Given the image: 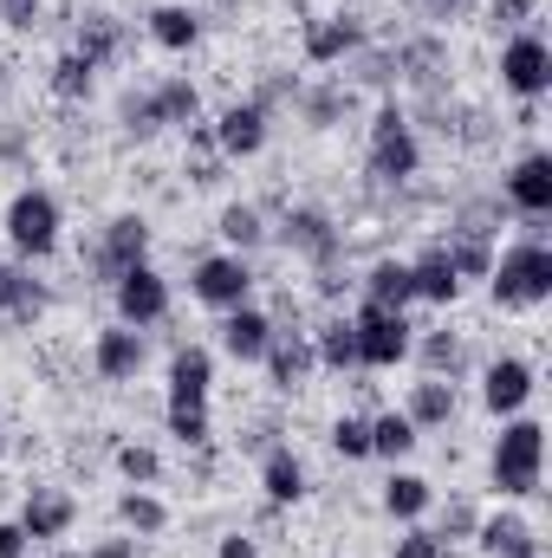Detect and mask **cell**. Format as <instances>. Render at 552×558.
Returning <instances> with one entry per match:
<instances>
[{
  "label": "cell",
  "mask_w": 552,
  "mask_h": 558,
  "mask_svg": "<svg viewBox=\"0 0 552 558\" xmlns=\"http://www.w3.org/2000/svg\"><path fill=\"white\" fill-rule=\"evenodd\" d=\"M208 390H215V357L208 351H176L169 357V435L182 448L208 441Z\"/></svg>",
  "instance_id": "cell-1"
},
{
  "label": "cell",
  "mask_w": 552,
  "mask_h": 558,
  "mask_svg": "<svg viewBox=\"0 0 552 558\" xmlns=\"http://www.w3.org/2000/svg\"><path fill=\"white\" fill-rule=\"evenodd\" d=\"M494 305H507V312H527V305H547L552 299V247L547 241H514L501 260H494Z\"/></svg>",
  "instance_id": "cell-2"
},
{
  "label": "cell",
  "mask_w": 552,
  "mask_h": 558,
  "mask_svg": "<svg viewBox=\"0 0 552 558\" xmlns=\"http://www.w3.org/2000/svg\"><path fill=\"white\" fill-rule=\"evenodd\" d=\"M540 468H547V428L533 416H514L494 441V487L507 500H527L540 494Z\"/></svg>",
  "instance_id": "cell-3"
},
{
  "label": "cell",
  "mask_w": 552,
  "mask_h": 558,
  "mask_svg": "<svg viewBox=\"0 0 552 558\" xmlns=\"http://www.w3.org/2000/svg\"><path fill=\"white\" fill-rule=\"evenodd\" d=\"M7 241H13V254L46 260V254L59 247V202H52L46 189H20V195L7 202Z\"/></svg>",
  "instance_id": "cell-4"
},
{
  "label": "cell",
  "mask_w": 552,
  "mask_h": 558,
  "mask_svg": "<svg viewBox=\"0 0 552 558\" xmlns=\"http://www.w3.org/2000/svg\"><path fill=\"white\" fill-rule=\"evenodd\" d=\"M351 331H358V364L364 371H391V364L410 357V318L391 312V305H371L364 299V312L351 318Z\"/></svg>",
  "instance_id": "cell-5"
},
{
  "label": "cell",
  "mask_w": 552,
  "mask_h": 558,
  "mask_svg": "<svg viewBox=\"0 0 552 558\" xmlns=\"http://www.w3.org/2000/svg\"><path fill=\"white\" fill-rule=\"evenodd\" d=\"M416 169H422V149H416L410 118L397 105H384L377 124H371V175L377 182H410Z\"/></svg>",
  "instance_id": "cell-6"
},
{
  "label": "cell",
  "mask_w": 552,
  "mask_h": 558,
  "mask_svg": "<svg viewBox=\"0 0 552 558\" xmlns=\"http://www.w3.org/2000/svg\"><path fill=\"white\" fill-rule=\"evenodd\" d=\"M501 85H507L514 98H527V105L552 85V46L540 33H514V39L501 46Z\"/></svg>",
  "instance_id": "cell-7"
},
{
  "label": "cell",
  "mask_w": 552,
  "mask_h": 558,
  "mask_svg": "<svg viewBox=\"0 0 552 558\" xmlns=\"http://www.w3.org/2000/svg\"><path fill=\"white\" fill-rule=\"evenodd\" d=\"M111 292H118V325H156L163 312H169V286H163V274L149 267V260H137V267H124V274L111 279Z\"/></svg>",
  "instance_id": "cell-8"
},
{
  "label": "cell",
  "mask_w": 552,
  "mask_h": 558,
  "mask_svg": "<svg viewBox=\"0 0 552 558\" xmlns=\"http://www.w3.org/2000/svg\"><path fill=\"white\" fill-rule=\"evenodd\" d=\"M195 299L202 305H215V312H235V305H248V292H254V267L241 260V254H208L202 267H195Z\"/></svg>",
  "instance_id": "cell-9"
},
{
  "label": "cell",
  "mask_w": 552,
  "mask_h": 558,
  "mask_svg": "<svg viewBox=\"0 0 552 558\" xmlns=\"http://www.w3.org/2000/svg\"><path fill=\"white\" fill-rule=\"evenodd\" d=\"M527 397H533V364H527V357H494L488 377H481V403H488L494 416H520Z\"/></svg>",
  "instance_id": "cell-10"
},
{
  "label": "cell",
  "mask_w": 552,
  "mask_h": 558,
  "mask_svg": "<svg viewBox=\"0 0 552 558\" xmlns=\"http://www.w3.org/2000/svg\"><path fill=\"white\" fill-rule=\"evenodd\" d=\"M208 131H215V149H221L228 162H248V156H261V143H267V111H261V105H228Z\"/></svg>",
  "instance_id": "cell-11"
},
{
  "label": "cell",
  "mask_w": 552,
  "mask_h": 558,
  "mask_svg": "<svg viewBox=\"0 0 552 558\" xmlns=\"http://www.w3.org/2000/svg\"><path fill=\"white\" fill-rule=\"evenodd\" d=\"M72 520H79L72 494H59V487H26V507H20V533H26V539H65Z\"/></svg>",
  "instance_id": "cell-12"
},
{
  "label": "cell",
  "mask_w": 552,
  "mask_h": 558,
  "mask_svg": "<svg viewBox=\"0 0 552 558\" xmlns=\"http://www.w3.org/2000/svg\"><path fill=\"white\" fill-rule=\"evenodd\" d=\"M267 344H274V318H267V312L235 305V312L221 318V351H228L235 364H261V357H267Z\"/></svg>",
  "instance_id": "cell-13"
},
{
  "label": "cell",
  "mask_w": 552,
  "mask_h": 558,
  "mask_svg": "<svg viewBox=\"0 0 552 558\" xmlns=\"http://www.w3.org/2000/svg\"><path fill=\"white\" fill-rule=\"evenodd\" d=\"M92 364H98V377H105V384L137 377V371H143V331H137V325H111V331H98Z\"/></svg>",
  "instance_id": "cell-14"
},
{
  "label": "cell",
  "mask_w": 552,
  "mask_h": 558,
  "mask_svg": "<svg viewBox=\"0 0 552 558\" xmlns=\"http://www.w3.org/2000/svg\"><path fill=\"white\" fill-rule=\"evenodd\" d=\"M358 46H364V33H358L351 13H325V20L305 26V59H312V65H338V59H351Z\"/></svg>",
  "instance_id": "cell-15"
},
{
  "label": "cell",
  "mask_w": 552,
  "mask_h": 558,
  "mask_svg": "<svg viewBox=\"0 0 552 558\" xmlns=\"http://www.w3.org/2000/svg\"><path fill=\"white\" fill-rule=\"evenodd\" d=\"M507 202L520 208V215H552V156H520L514 162V175H507Z\"/></svg>",
  "instance_id": "cell-16"
},
{
  "label": "cell",
  "mask_w": 552,
  "mask_h": 558,
  "mask_svg": "<svg viewBox=\"0 0 552 558\" xmlns=\"http://www.w3.org/2000/svg\"><path fill=\"white\" fill-rule=\"evenodd\" d=\"M286 247L325 267V260L338 254V228H332V215H319V208H292V215H286Z\"/></svg>",
  "instance_id": "cell-17"
},
{
  "label": "cell",
  "mask_w": 552,
  "mask_h": 558,
  "mask_svg": "<svg viewBox=\"0 0 552 558\" xmlns=\"http://www.w3.org/2000/svg\"><path fill=\"white\" fill-rule=\"evenodd\" d=\"M137 260H149V228H143L137 215H118L111 228H105V247H98V267L118 279L124 267H137Z\"/></svg>",
  "instance_id": "cell-18"
},
{
  "label": "cell",
  "mask_w": 552,
  "mask_h": 558,
  "mask_svg": "<svg viewBox=\"0 0 552 558\" xmlns=\"http://www.w3.org/2000/svg\"><path fill=\"white\" fill-rule=\"evenodd\" d=\"M261 364H267V377H274L279 390H299V384L312 377V364H319V357H312V344H305L299 331H274V344H267V357H261Z\"/></svg>",
  "instance_id": "cell-19"
},
{
  "label": "cell",
  "mask_w": 552,
  "mask_h": 558,
  "mask_svg": "<svg viewBox=\"0 0 552 558\" xmlns=\"http://www.w3.org/2000/svg\"><path fill=\"white\" fill-rule=\"evenodd\" d=\"M261 487H267L274 507H299V500H305V468H299L292 448H267V461H261Z\"/></svg>",
  "instance_id": "cell-20"
},
{
  "label": "cell",
  "mask_w": 552,
  "mask_h": 558,
  "mask_svg": "<svg viewBox=\"0 0 552 558\" xmlns=\"http://www.w3.org/2000/svg\"><path fill=\"white\" fill-rule=\"evenodd\" d=\"M410 292L416 299H429V305H455L461 299V279H455V267H448V254L435 247V254H422L410 267Z\"/></svg>",
  "instance_id": "cell-21"
},
{
  "label": "cell",
  "mask_w": 552,
  "mask_h": 558,
  "mask_svg": "<svg viewBox=\"0 0 552 558\" xmlns=\"http://www.w3.org/2000/svg\"><path fill=\"white\" fill-rule=\"evenodd\" d=\"M429 507H435V487H429L422 474L397 468V474L384 481V513H391V520H422Z\"/></svg>",
  "instance_id": "cell-22"
},
{
  "label": "cell",
  "mask_w": 552,
  "mask_h": 558,
  "mask_svg": "<svg viewBox=\"0 0 552 558\" xmlns=\"http://www.w3.org/2000/svg\"><path fill=\"white\" fill-rule=\"evenodd\" d=\"M143 105H149L156 131H163V124H195V118H202V92H195L189 78H169V85H156V98H143Z\"/></svg>",
  "instance_id": "cell-23"
},
{
  "label": "cell",
  "mask_w": 552,
  "mask_h": 558,
  "mask_svg": "<svg viewBox=\"0 0 552 558\" xmlns=\"http://www.w3.org/2000/svg\"><path fill=\"white\" fill-rule=\"evenodd\" d=\"M404 416H410L416 428H442V422L455 416V384H448V377H422L410 390V410H404Z\"/></svg>",
  "instance_id": "cell-24"
},
{
  "label": "cell",
  "mask_w": 552,
  "mask_h": 558,
  "mask_svg": "<svg viewBox=\"0 0 552 558\" xmlns=\"http://www.w3.org/2000/svg\"><path fill=\"white\" fill-rule=\"evenodd\" d=\"M442 254H448L455 279H488L494 274V247H488V234H475V228H455Z\"/></svg>",
  "instance_id": "cell-25"
},
{
  "label": "cell",
  "mask_w": 552,
  "mask_h": 558,
  "mask_svg": "<svg viewBox=\"0 0 552 558\" xmlns=\"http://www.w3.org/2000/svg\"><path fill=\"white\" fill-rule=\"evenodd\" d=\"M118 520H124L131 533H143V539H156V533L169 526V507H163L149 487H124V494H118Z\"/></svg>",
  "instance_id": "cell-26"
},
{
  "label": "cell",
  "mask_w": 552,
  "mask_h": 558,
  "mask_svg": "<svg viewBox=\"0 0 552 558\" xmlns=\"http://www.w3.org/2000/svg\"><path fill=\"white\" fill-rule=\"evenodd\" d=\"M149 39L169 46V52H189V46L202 39V20H195L189 7H156V13H149Z\"/></svg>",
  "instance_id": "cell-27"
},
{
  "label": "cell",
  "mask_w": 552,
  "mask_h": 558,
  "mask_svg": "<svg viewBox=\"0 0 552 558\" xmlns=\"http://www.w3.org/2000/svg\"><path fill=\"white\" fill-rule=\"evenodd\" d=\"M118 46H124L118 20H111V13H92V20L79 26V46H72V52H79V59H92V65H111V59H118Z\"/></svg>",
  "instance_id": "cell-28"
},
{
  "label": "cell",
  "mask_w": 552,
  "mask_h": 558,
  "mask_svg": "<svg viewBox=\"0 0 552 558\" xmlns=\"http://www.w3.org/2000/svg\"><path fill=\"white\" fill-rule=\"evenodd\" d=\"M364 299L371 305H391V312H404L416 292H410V267H397V260H377L371 279H364Z\"/></svg>",
  "instance_id": "cell-29"
},
{
  "label": "cell",
  "mask_w": 552,
  "mask_h": 558,
  "mask_svg": "<svg viewBox=\"0 0 552 558\" xmlns=\"http://www.w3.org/2000/svg\"><path fill=\"white\" fill-rule=\"evenodd\" d=\"M475 539H481V553H488V558H507L514 546H527V539H533V526H527L520 513H494V520H481V526H475Z\"/></svg>",
  "instance_id": "cell-30"
},
{
  "label": "cell",
  "mask_w": 552,
  "mask_h": 558,
  "mask_svg": "<svg viewBox=\"0 0 552 558\" xmlns=\"http://www.w3.org/2000/svg\"><path fill=\"white\" fill-rule=\"evenodd\" d=\"M312 357H319L325 371H351V364H358V331H351V318H332V325L319 331Z\"/></svg>",
  "instance_id": "cell-31"
},
{
  "label": "cell",
  "mask_w": 552,
  "mask_h": 558,
  "mask_svg": "<svg viewBox=\"0 0 552 558\" xmlns=\"http://www.w3.org/2000/svg\"><path fill=\"white\" fill-rule=\"evenodd\" d=\"M416 448V422L404 416V410H391V416L371 422V454H384V461H404Z\"/></svg>",
  "instance_id": "cell-32"
},
{
  "label": "cell",
  "mask_w": 552,
  "mask_h": 558,
  "mask_svg": "<svg viewBox=\"0 0 552 558\" xmlns=\"http://www.w3.org/2000/svg\"><path fill=\"white\" fill-rule=\"evenodd\" d=\"M39 305H46V292L33 286V279L20 274V267H0V318L13 312V318H39Z\"/></svg>",
  "instance_id": "cell-33"
},
{
  "label": "cell",
  "mask_w": 552,
  "mask_h": 558,
  "mask_svg": "<svg viewBox=\"0 0 552 558\" xmlns=\"http://www.w3.org/2000/svg\"><path fill=\"white\" fill-rule=\"evenodd\" d=\"M92 85H98V65H92V59H79V52H65V59L52 65V92H59L65 105H79V98H92Z\"/></svg>",
  "instance_id": "cell-34"
},
{
  "label": "cell",
  "mask_w": 552,
  "mask_h": 558,
  "mask_svg": "<svg viewBox=\"0 0 552 558\" xmlns=\"http://www.w3.org/2000/svg\"><path fill=\"white\" fill-rule=\"evenodd\" d=\"M118 474H124L131 487H149V481L163 474V454H156L149 441H118Z\"/></svg>",
  "instance_id": "cell-35"
},
{
  "label": "cell",
  "mask_w": 552,
  "mask_h": 558,
  "mask_svg": "<svg viewBox=\"0 0 552 558\" xmlns=\"http://www.w3.org/2000/svg\"><path fill=\"white\" fill-rule=\"evenodd\" d=\"M221 234H228V247H235V254L261 247V241H267V228H261V208H248V202H241V208H228V215H221Z\"/></svg>",
  "instance_id": "cell-36"
},
{
  "label": "cell",
  "mask_w": 552,
  "mask_h": 558,
  "mask_svg": "<svg viewBox=\"0 0 552 558\" xmlns=\"http://www.w3.org/2000/svg\"><path fill=\"white\" fill-rule=\"evenodd\" d=\"M422 364H429V377H455V371H461V338L429 331V338H422Z\"/></svg>",
  "instance_id": "cell-37"
},
{
  "label": "cell",
  "mask_w": 552,
  "mask_h": 558,
  "mask_svg": "<svg viewBox=\"0 0 552 558\" xmlns=\"http://www.w3.org/2000/svg\"><path fill=\"white\" fill-rule=\"evenodd\" d=\"M332 448H338L345 461H364V454H371V422L364 416H338L332 422Z\"/></svg>",
  "instance_id": "cell-38"
},
{
  "label": "cell",
  "mask_w": 552,
  "mask_h": 558,
  "mask_svg": "<svg viewBox=\"0 0 552 558\" xmlns=\"http://www.w3.org/2000/svg\"><path fill=\"white\" fill-rule=\"evenodd\" d=\"M475 526H481V520H475V507H468V500H448V513H442V533H435V539L448 546V539H468Z\"/></svg>",
  "instance_id": "cell-39"
},
{
  "label": "cell",
  "mask_w": 552,
  "mask_h": 558,
  "mask_svg": "<svg viewBox=\"0 0 552 558\" xmlns=\"http://www.w3.org/2000/svg\"><path fill=\"white\" fill-rule=\"evenodd\" d=\"M391 558H448V546L435 539V533H422V526H410L404 539H397V553Z\"/></svg>",
  "instance_id": "cell-40"
},
{
  "label": "cell",
  "mask_w": 552,
  "mask_h": 558,
  "mask_svg": "<svg viewBox=\"0 0 552 558\" xmlns=\"http://www.w3.org/2000/svg\"><path fill=\"white\" fill-rule=\"evenodd\" d=\"M39 7H46V0H0V20H7L13 33H26V26L39 20Z\"/></svg>",
  "instance_id": "cell-41"
},
{
  "label": "cell",
  "mask_w": 552,
  "mask_h": 558,
  "mask_svg": "<svg viewBox=\"0 0 552 558\" xmlns=\"http://www.w3.org/2000/svg\"><path fill=\"white\" fill-rule=\"evenodd\" d=\"M33 553V539L20 533V520H0V558H26Z\"/></svg>",
  "instance_id": "cell-42"
},
{
  "label": "cell",
  "mask_w": 552,
  "mask_h": 558,
  "mask_svg": "<svg viewBox=\"0 0 552 558\" xmlns=\"http://www.w3.org/2000/svg\"><path fill=\"white\" fill-rule=\"evenodd\" d=\"M488 20H494V26H520V20H527V0H494Z\"/></svg>",
  "instance_id": "cell-43"
},
{
  "label": "cell",
  "mask_w": 552,
  "mask_h": 558,
  "mask_svg": "<svg viewBox=\"0 0 552 558\" xmlns=\"http://www.w3.org/2000/svg\"><path fill=\"white\" fill-rule=\"evenodd\" d=\"M215 558H261V546H254L248 533H228V539L215 546Z\"/></svg>",
  "instance_id": "cell-44"
},
{
  "label": "cell",
  "mask_w": 552,
  "mask_h": 558,
  "mask_svg": "<svg viewBox=\"0 0 552 558\" xmlns=\"http://www.w3.org/2000/svg\"><path fill=\"white\" fill-rule=\"evenodd\" d=\"M85 558H137V546H131V539H98Z\"/></svg>",
  "instance_id": "cell-45"
},
{
  "label": "cell",
  "mask_w": 552,
  "mask_h": 558,
  "mask_svg": "<svg viewBox=\"0 0 552 558\" xmlns=\"http://www.w3.org/2000/svg\"><path fill=\"white\" fill-rule=\"evenodd\" d=\"M507 558H540V539H527V546H514Z\"/></svg>",
  "instance_id": "cell-46"
},
{
  "label": "cell",
  "mask_w": 552,
  "mask_h": 558,
  "mask_svg": "<svg viewBox=\"0 0 552 558\" xmlns=\"http://www.w3.org/2000/svg\"><path fill=\"white\" fill-rule=\"evenodd\" d=\"M0 85H7V59H0Z\"/></svg>",
  "instance_id": "cell-47"
},
{
  "label": "cell",
  "mask_w": 552,
  "mask_h": 558,
  "mask_svg": "<svg viewBox=\"0 0 552 558\" xmlns=\"http://www.w3.org/2000/svg\"><path fill=\"white\" fill-rule=\"evenodd\" d=\"M52 558H72V553H52Z\"/></svg>",
  "instance_id": "cell-48"
},
{
  "label": "cell",
  "mask_w": 552,
  "mask_h": 558,
  "mask_svg": "<svg viewBox=\"0 0 552 558\" xmlns=\"http://www.w3.org/2000/svg\"><path fill=\"white\" fill-rule=\"evenodd\" d=\"M448 7H461V0H448Z\"/></svg>",
  "instance_id": "cell-49"
}]
</instances>
